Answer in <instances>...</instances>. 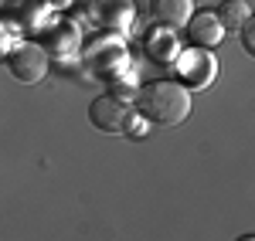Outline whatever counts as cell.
Wrapping results in <instances>:
<instances>
[{"label": "cell", "mask_w": 255, "mask_h": 241, "mask_svg": "<svg viewBox=\"0 0 255 241\" xmlns=\"http://www.w3.org/2000/svg\"><path fill=\"white\" fill-rule=\"evenodd\" d=\"M139 109L143 116L157 126H180L191 112V92L174 79H160V81H146L139 88Z\"/></svg>", "instance_id": "obj_1"}, {"label": "cell", "mask_w": 255, "mask_h": 241, "mask_svg": "<svg viewBox=\"0 0 255 241\" xmlns=\"http://www.w3.org/2000/svg\"><path fill=\"white\" fill-rule=\"evenodd\" d=\"M85 65L92 68L96 79H113L116 81L123 72H126V48L119 34H109V38H92L85 44Z\"/></svg>", "instance_id": "obj_2"}, {"label": "cell", "mask_w": 255, "mask_h": 241, "mask_svg": "<svg viewBox=\"0 0 255 241\" xmlns=\"http://www.w3.org/2000/svg\"><path fill=\"white\" fill-rule=\"evenodd\" d=\"M129 119H133V105L119 92H106V95L92 99V105H89V122L99 133H123Z\"/></svg>", "instance_id": "obj_3"}, {"label": "cell", "mask_w": 255, "mask_h": 241, "mask_svg": "<svg viewBox=\"0 0 255 241\" xmlns=\"http://www.w3.org/2000/svg\"><path fill=\"white\" fill-rule=\"evenodd\" d=\"M7 68H10V75L24 85H34V81L44 79V72H48V51L41 48V44H31V41H20L17 48L7 55Z\"/></svg>", "instance_id": "obj_4"}, {"label": "cell", "mask_w": 255, "mask_h": 241, "mask_svg": "<svg viewBox=\"0 0 255 241\" xmlns=\"http://www.w3.org/2000/svg\"><path fill=\"white\" fill-rule=\"evenodd\" d=\"M218 72V61L204 51V48H187L180 58H177V79L180 85H191V88H204L211 85Z\"/></svg>", "instance_id": "obj_5"}, {"label": "cell", "mask_w": 255, "mask_h": 241, "mask_svg": "<svg viewBox=\"0 0 255 241\" xmlns=\"http://www.w3.org/2000/svg\"><path fill=\"white\" fill-rule=\"evenodd\" d=\"M89 20L102 31H126L133 24V3L129 0H85Z\"/></svg>", "instance_id": "obj_6"}, {"label": "cell", "mask_w": 255, "mask_h": 241, "mask_svg": "<svg viewBox=\"0 0 255 241\" xmlns=\"http://www.w3.org/2000/svg\"><path fill=\"white\" fill-rule=\"evenodd\" d=\"M187 38L194 41V48H218L221 44V38H225V27H221V20H218L215 10H197V14H191L187 17Z\"/></svg>", "instance_id": "obj_7"}, {"label": "cell", "mask_w": 255, "mask_h": 241, "mask_svg": "<svg viewBox=\"0 0 255 241\" xmlns=\"http://www.w3.org/2000/svg\"><path fill=\"white\" fill-rule=\"evenodd\" d=\"M3 10H7V20L17 27L20 34L24 31H38L48 20V3L44 0H7Z\"/></svg>", "instance_id": "obj_8"}, {"label": "cell", "mask_w": 255, "mask_h": 241, "mask_svg": "<svg viewBox=\"0 0 255 241\" xmlns=\"http://www.w3.org/2000/svg\"><path fill=\"white\" fill-rule=\"evenodd\" d=\"M150 14H153V20H157L160 27L177 31L194 14V3L191 0H150Z\"/></svg>", "instance_id": "obj_9"}, {"label": "cell", "mask_w": 255, "mask_h": 241, "mask_svg": "<svg viewBox=\"0 0 255 241\" xmlns=\"http://www.w3.org/2000/svg\"><path fill=\"white\" fill-rule=\"evenodd\" d=\"M44 41H48L44 51H51V55H72V51L79 48V27H75L72 20H55V24L44 31Z\"/></svg>", "instance_id": "obj_10"}, {"label": "cell", "mask_w": 255, "mask_h": 241, "mask_svg": "<svg viewBox=\"0 0 255 241\" xmlns=\"http://www.w3.org/2000/svg\"><path fill=\"white\" fill-rule=\"evenodd\" d=\"M146 55H150L153 61H174V58H177L174 31H167V27L150 31V34H146Z\"/></svg>", "instance_id": "obj_11"}, {"label": "cell", "mask_w": 255, "mask_h": 241, "mask_svg": "<svg viewBox=\"0 0 255 241\" xmlns=\"http://www.w3.org/2000/svg\"><path fill=\"white\" fill-rule=\"evenodd\" d=\"M215 14H218V20H221V27H225V31H238L245 20L252 17V7H249L245 0H225Z\"/></svg>", "instance_id": "obj_12"}, {"label": "cell", "mask_w": 255, "mask_h": 241, "mask_svg": "<svg viewBox=\"0 0 255 241\" xmlns=\"http://www.w3.org/2000/svg\"><path fill=\"white\" fill-rule=\"evenodd\" d=\"M20 44V31L7 17H0V61H7V55Z\"/></svg>", "instance_id": "obj_13"}, {"label": "cell", "mask_w": 255, "mask_h": 241, "mask_svg": "<svg viewBox=\"0 0 255 241\" xmlns=\"http://www.w3.org/2000/svg\"><path fill=\"white\" fill-rule=\"evenodd\" d=\"M238 31H242V48H245L249 55H255V24H252V17L245 20Z\"/></svg>", "instance_id": "obj_14"}, {"label": "cell", "mask_w": 255, "mask_h": 241, "mask_svg": "<svg viewBox=\"0 0 255 241\" xmlns=\"http://www.w3.org/2000/svg\"><path fill=\"white\" fill-rule=\"evenodd\" d=\"M44 3H48V7H55V10H61V7H68L72 0H44Z\"/></svg>", "instance_id": "obj_15"}, {"label": "cell", "mask_w": 255, "mask_h": 241, "mask_svg": "<svg viewBox=\"0 0 255 241\" xmlns=\"http://www.w3.org/2000/svg\"><path fill=\"white\" fill-rule=\"evenodd\" d=\"M235 241H255V235H238Z\"/></svg>", "instance_id": "obj_16"}]
</instances>
